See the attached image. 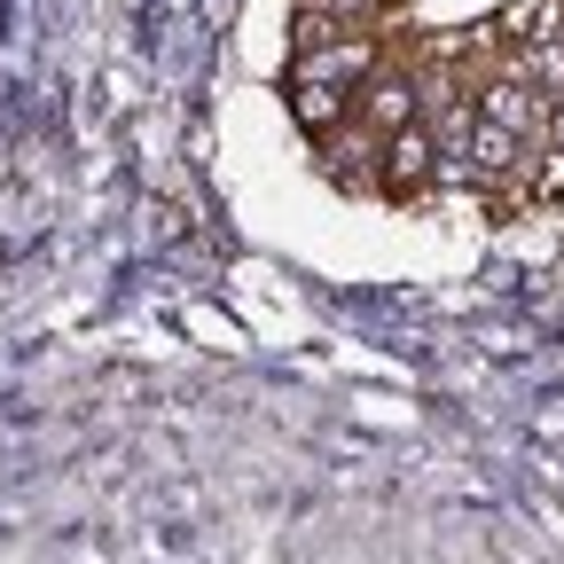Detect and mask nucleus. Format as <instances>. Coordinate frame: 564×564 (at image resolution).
I'll list each match as a JSON object with an SVG mask.
<instances>
[{
  "mask_svg": "<svg viewBox=\"0 0 564 564\" xmlns=\"http://www.w3.org/2000/svg\"><path fill=\"white\" fill-rule=\"evenodd\" d=\"M549 141H556V158H564V95L549 102Z\"/></svg>",
  "mask_w": 564,
  "mask_h": 564,
  "instance_id": "nucleus-2",
  "label": "nucleus"
},
{
  "mask_svg": "<svg viewBox=\"0 0 564 564\" xmlns=\"http://www.w3.org/2000/svg\"><path fill=\"white\" fill-rule=\"evenodd\" d=\"M314 141V158H322V173L345 188V196H377V158H384V133L377 126H361V118H337V126H322V133H306Z\"/></svg>",
  "mask_w": 564,
  "mask_h": 564,
  "instance_id": "nucleus-1",
  "label": "nucleus"
}]
</instances>
